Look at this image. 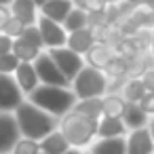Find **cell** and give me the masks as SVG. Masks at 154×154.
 <instances>
[{
  "label": "cell",
  "instance_id": "cell-20",
  "mask_svg": "<svg viewBox=\"0 0 154 154\" xmlns=\"http://www.w3.org/2000/svg\"><path fill=\"white\" fill-rule=\"evenodd\" d=\"M72 146L68 143V139L61 135V131H53L51 135H47L42 141H40V152L42 154H66Z\"/></svg>",
  "mask_w": 154,
  "mask_h": 154
},
{
  "label": "cell",
  "instance_id": "cell-26",
  "mask_svg": "<svg viewBox=\"0 0 154 154\" xmlns=\"http://www.w3.org/2000/svg\"><path fill=\"white\" fill-rule=\"evenodd\" d=\"M13 154H42L40 152V141H34V139H28V137H21L13 150Z\"/></svg>",
  "mask_w": 154,
  "mask_h": 154
},
{
  "label": "cell",
  "instance_id": "cell-36",
  "mask_svg": "<svg viewBox=\"0 0 154 154\" xmlns=\"http://www.w3.org/2000/svg\"><path fill=\"white\" fill-rule=\"evenodd\" d=\"M148 129H150V133H152V139H154V116L150 118V122H148Z\"/></svg>",
  "mask_w": 154,
  "mask_h": 154
},
{
  "label": "cell",
  "instance_id": "cell-37",
  "mask_svg": "<svg viewBox=\"0 0 154 154\" xmlns=\"http://www.w3.org/2000/svg\"><path fill=\"white\" fill-rule=\"evenodd\" d=\"M150 55H152V59H154V34H152V40H150Z\"/></svg>",
  "mask_w": 154,
  "mask_h": 154
},
{
  "label": "cell",
  "instance_id": "cell-27",
  "mask_svg": "<svg viewBox=\"0 0 154 154\" xmlns=\"http://www.w3.org/2000/svg\"><path fill=\"white\" fill-rule=\"evenodd\" d=\"M19 59H17V55L15 53H9V55H0V74H9V76H13L15 74V70L19 68Z\"/></svg>",
  "mask_w": 154,
  "mask_h": 154
},
{
  "label": "cell",
  "instance_id": "cell-34",
  "mask_svg": "<svg viewBox=\"0 0 154 154\" xmlns=\"http://www.w3.org/2000/svg\"><path fill=\"white\" fill-rule=\"evenodd\" d=\"M122 2H125V0H106V5H108L110 9H112V7H120Z\"/></svg>",
  "mask_w": 154,
  "mask_h": 154
},
{
  "label": "cell",
  "instance_id": "cell-18",
  "mask_svg": "<svg viewBox=\"0 0 154 154\" xmlns=\"http://www.w3.org/2000/svg\"><path fill=\"white\" fill-rule=\"evenodd\" d=\"M101 106H103V116L110 118H122L127 112V99L120 93H108L101 97Z\"/></svg>",
  "mask_w": 154,
  "mask_h": 154
},
{
  "label": "cell",
  "instance_id": "cell-9",
  "mask_svg": "<svg viewBox=\"0 0 154 154\" xmlns=\"http://www.w3.org/2000/svg\"><path fill=\"white\" fill-rule=\"evenodd\" d=\"M38 30H40V36H42V42H45V49L49 51V49H57V47H66V42H68V32H66V28L61 26V23H57V21H51V19H47V17H42L40 15V19H38Z\"/></svg>",
  "mask_w": 154,
  "mask_h": 154
},
{
  "label": "cell",
  "instance_id": "cell-31",
  "mask_svg": "<svg viewBox=\"0 0 154 154\" xmlns=\"http://www.w3.org/2000/svg\"><path fill=\"white\" fill-rule=\"evenodd\" d=\"M13 38L7 36V34H0V55H9L13 53Z\"/></svg>",
  "mask_w": 154,
  "mask_h": 154
},
{
  "label": "cell",
  "instance_id": "cell-4",
  "mask_svg": "<svg viewBox=\"0 0 154 154\" xmlns=\"http://www.w3.org/2000/svg\"><path fill=\"white\" fill-rule=\"evenodd\" d=\"M74 95L78 101H85V99H97V97H103L108 95L110 91V78L106 76V72L101 70H95L91 66H85L78 76L70 82Z\"/></svg>",
  "mask_w": 154,
  "mask_h": 154
},
{
  "label": "cell",
  "instance_id": "cell-33",
  "mask_svg": "<svg viewBox=\"0 0 154 154\" xmlns=\"http://www.w3.org/2000/svg\"><path fill=\"white\" fill-rule=\"evenodd\" d=\"M127 7H154V0H125Z\"/></svg>",
  "mask_w": 154,
  "mask_h": 154
},
{
  "label": "cell",
  "instance_id": "cell-7",
  "mask_svg": "<svg viewBox=\"0 0 154 154\" xmlns=\"http://www.w3.org/2000/svg\"><path fill=\"white\" fill-rule=\"evenodd\" d=\"M26 101V95L21 93L19 85L15 82V76L0 74V112H15Z\"/></svg>",
  "mask_w": 154,
  "mask_h": 154
},
{
  "label": "cell",
  "instance_id": "cell-1",
  "mask_svg": "<svg viewBox=\"0 0 154 154\" xmlns=\"http://www.w3.org/2000/svg\"><path fill=\"white\" fill-rule=\"evenodd\" d=\"M21 131V137L34 139V141H42L47 135H51L53 131L59 129V118L51 116L49 112L40 110L38 106L30 103L28 99L13 112Z\"/></svg>",
  "mask_w": 154,
  "mask_h": 154
},
{
  "label": "cell",
  "instance_id": "cell-29",
  "mask_svg": "<svg viewBox=\"0 0 154 154\" xmlns=\"http://www.w3.org/2000/svg\"><path fill=\"white\" fill-rule=\"evenodd\" d=\"M141 82H143L146 91L154 95V66H150V68H148V70L141 74Z\"/></svg>",
  "mask_w": 154,
  "mask_h": 154
},
{
  "label": "cell",
  "instance_id": "cell-6",
  "mask_svg": "<svg viewBox=\"0 0 154 154\" xmlns=\"http://www.w3.org/2000/svg\"><path fill=\"white\" fill-rule=\"evenodd\" d=\"M34 68H36L40 85H47V87H70V80L61 74V70L57 68V63L51 59V55L47 51L40 53V57L34 61Z\"/></svg>",
  "mask_w": 154,
  "mask_h": 154
},
{
  "label": "cell",
  "instance_id": "cell-13",
  "mask_svg": "<svg viewBox=\"0 0 154 154\" xmlns=\"http://www.w3.org/2000/svg\"><path fill=\"white\" fill-rule=\"evenodd\" d=\"M13 76H15V82L19 85V89H21V93H23L26 97H30V95L40 87V80H38V74H36L34 63H23V61H21Z\"/></svg>",
  "mask_w": 154,
  "mask_h": 154
},
{
  "label": "cell",
  "instance_id": "cell-3",
  "mask_svg": "<svg viewBox=\"0 0 154 154\" xmlns=\"http://www.w3.org/2000/svg\"><path fill=\"white\" fill-rule=\"evenodd\" d=\"M97 122L99 120H93V118L72 110L70 114L59 118V131L72 148L89 150L91 143L97 139Z\"/></svg>",
  "mask_w": 154,
  "mask_h": 154
},
{
  "label": "cell",
  "instance_id": "cell-5",
  "mask_svg": "<svg viewBox=\"0 0 154 154\" xmlns=\"http://www.w3.org/2000/svg\"><path fill=\"white\" fill-rule=\"evenodd\" d=\"M49 55H51V59L57 63V68L61 70V74L72 82L76 76H78V72L87 66L85 63V57L82 55H78V53H74L72 49H68V47H57V49H49L47 51Z\"/></svg>",
  "mask_w": 154,
  "mask_h": 154
},
{
  "label": "cell",
  "instance_id": "cell-10",
  "mask_svg": "<svg viewBox=\"0 0 154 154\" xmlns=\"http://www.w3.org/2000/svg\"><path fill=\"white\" fill-rule=\"evenodd\" d=\"M116 57H118V49H114L110 42H101V40H99V42L85 55V63L91 66V68H95V70L106 72L108 66H110Z\"/></svg>",
  "mask_w": 154,
  "mask_h": 154
},
{
  "label": "cell",
  "instance_id": "cell-22",
  "mask_svg": "<svg viewBox=\"0 0 154 154\" xmlns=\"http://www.w3.org/2000/svg\"><path fill=\"white\" fill-rule=\"evenodd\" d=\"M91 21H93V17H91L89 13H85V11H80V9L74 7V11H72V13L68 15V19H66L63 28H66L68 34H72V32H76V30H85V28H89Z\"/></svg>",
  "mask_w": 154,
  "mask_h": 154
},
{
  "label": "cell",
  "instance_id": "cell-25",
  "mask_svg": "<svg viewBox=\"0 0 154 154\" xmlns=\"http://www.w3.org/2000/svg\"><path fill=\"white\" fill-rule=\"evenodd\" d=\"M21 40H26L28 45H32V47H34V49H38V51H47V49H45V42H42V36H40L38 26H30V28H26V32L21 34Z\"/></svg>",
  "mask_w": 154,
  "mask_h": 154
},
{
  "label": "cell",
  "instance_id": "cell-30",
  "mask_svg": "<svg viewBox=\"0 0 154 154\" xmlns=\"http://www.w3.org/2000/svg\"><path fill=\"white\" fill-rule=\"evenodd\" d=\"M139 108H141V110L152 118V116H154V95H152V93H148V95L139 101Z\"/></svg>",
  "mask_w": 154,
  "mask_h": 154
},
{
  "label": "cell",
  "instance_id": "cell-12",
  "mask_svg": "<svg viewBox=\"0 0 154 154\" xmlns=\"http://www.w3.org/2000/svg\"><path fill=\"white\" fill-rule=\"evenodd\" d=\"M127 154H154V139L150 129L129 131L127 135Z\"/></svg>",
  "mask_w": 154,
  "mask_h": 154
},
{
  "label": "cell",
  "instance_id": "cell-16",
  "mask_svg": "<svg viewBox=\"0 0 154 154\" xmlns=\"http://www.w3.org/2000/svg\"><path fill=\"white\" fill-rule=\"evenodd\" d=\"M129 129L125 127L122 118H110L101 116L97 122V139H110V137H127Z\"/></svg>",
  "mask_w": 154,
  "mask_h": 154
},
{
  "label": "cell",
  "instance_id": "cell-24",
  "mask_svg": "<svg viewBox=\"0 0 154 154\" xmlns=\"http://www.w3.org/2000/svg\"><path fill=\"white\" fill-rule=\"evenodd\" d=\"M74 7L89 13L91 17H103L108 13V5H106V0H72Z\"/></svg>",
  "mask_w": 154,
  "mask_h": 154
},
{
  "label": "cell",
  "instance_id": "cell-23",
  "mask_svg": "<svg viewBox=\"0 0 154 154\" xmlns=\"http://www.w3.org/2000/svg\"><path fill=\"white\" fill-rule=\"evenodd\" d=\"M74 112L85 114V116H89V118H93V120H99V118L103 116L101 97H97V99H85V101H78V103L74 106Z\"/></svg>",
  "mask_w": 154,
  "mask_h": 154
},
{
  "label": "cell",
  "instance_id": "cell-39",
  "mask_svg": "<svg viewBox=\"0 0 154 154\" xmlns=\"http://www.w3.org/2000/svg\"><path fill=\"white\" fill-rule=\"evenodd\" d=\"M34 2H36V7H38V9H40V7H45V5H47V2H49V0H34Z\"/></svg>",
  "mask_w": 154,
  "mask_h": 154
},
{
  "label": "cell",
  "instance_id": "cell-11",
  "mask_svg": "<svg viewBox=\"0 0 154 154\" xmlns=\"http://www.w3.org/2000/svg\"><path fill=\"white\" fill-rule=\"evenodd\" d=\"M99 42V38H97V32H95V28H85V30H76V32H72V34H68V42H66V47L68 49H72L74 53H78V55H87L95 45Z\"/></svg>",
  "mask_w": 154,
  "mask_h": 154
},
{
  "label": "cell",
  "instance_id": "cell-32",
  "mask_svg": "<svg viewBox=\"0 0 154 154\" xmlns=\"http://www.w3.org/2000/svg\"><path fill=\"white\" fill-rule=\"evenodd\" d=\"M11 9L9 7H0V34L5 32V28H7V23L11 21Z\"/></svg>",
  "mask_w": 154,
  "mask_h": 154
},
{
  "label": "cell",
  "instance_id": "cell-40",
  "mask_svg": "<svg viewBox=\"0 0 154 154\" xmlns=\"http://www.w3.org/2000/svg\"><path fill=\"white\" fill-rule=\"evenodd\" d=\"M85 154H91V152H87V150H85Z\"/></svg>",
  "mask_w": 154,
  "mask_h": 154
},
{
  "label": "cell",
  "instance_id": "cell-28",
  "mask_svg": "<svg viewBox=\"0 0 154 154\" xmlns=\"http://www.w3.org/2000/svg\"><path fill=\"white\" fill-rule=\"evenodd\" d=\"M26 23L23 21H19V19H15V17H11V21L7 23V28H5V32L2 34H7V36H11L13 40H17V38H21V34L26 32Z\"/></svg>",
  "mask_w": 154,
  "mask_h": 154
},
{
  "label": "cell",
  "instance_id": "cell-17",
  "mask_svg": "<svg viewBox=\"0 0 154 154\" xmlns=\"http://www.w3.org/2000/svg\"><path fill=\"white\" fill-rule=\"evenodd\" d=\"M87 152H91V154H127V137L95 139Z\"/></svg>",
  "mask_w": 154,
  "mask_h": 154
},
{
  "label": "cell",
  "instance_id": "cell-35",
  "mask_svg": "<svg viewBox=\"0 0 154 154\" xmlns=\"http://www.w3.org/2000/svg\"><path fill=\"white\" fill-rule=\"evenodd\" d=\"M66 154H85V150H78V148H70Z\"/></svg>",
  "mask_w": 154,
  "mask_h": 154
},
{
  "label": "cell",
  "instance_id": "cell-8",
  "mask_svg": "<svg viewBox=\"0 0 154 154\" xmlns=\"http://www.w3.org/2000/svg\"><path fill=\"white\" fill-rule=\"evenodd\" d=\"M19 139H21V131L15 114L0 112V154H13Z\"/></svg>",
  "mask_w": 154,
  "mask_h": 154
},
{
  "label": "cell",
  "instance_id": "cell-2",
  "mask_svg": "<svg viewBox=\"0 0 154 154\" xmlns=\"http://www.w3.org/2000/svg\"><path fill=\"white\" fill-rule=\"evenodd\" d=\"M30 103L38 106L40 110L49 112L55 118H63L66 114H70L74 110V106L78 103L72 87H47L40 85L30 97H26Z\"/></svg>",
  "mask_w": 154,
  "mask_h": 154
},
{
  "label": "cell",
  "instance_id": "cell-38",
  "mask_svg": "<svg viewBox=\"0 0 154 154\" xmlns=\"http://www.w3.org/2000/svg\"><path fill=\"white\" fill-rule=\"evenodd\" d=\"M13 0H0V7H11Z\"/></svg>",
  "mask_w": 154,
  "mask_h": 154
},
{
  "label": "cell",
  "instance_id": "cell-19",
  "mask_svg": "<svg viewBox=\"0 0 154 154\" xmlns=\"http://www.w3.org/2000/svg\"><path fill=\"white\" fill-rule=\"evenodd\" d=\"M122 122L129 131H137V129H146L148 122H150V116L139 108V103H129L127 106V112L122 116Z\"/></svg>",
  "mask_w": 154,
  "mask_h": 154
},
{
  "label": "cell",
  "instance_id": "cell-14",
  "mask_svg": "<svg viewBox=\"0 0 154 154\" xmlns=\"http://www.w3.org/2000/svg\"><path fill=\"white\" fill-rule=\"evenodd\" d=\"M9 9H11V15L15 19L23 21L28 28L30 26H36L38 19H40V9L36 7L34 0H13V5Z\"/></svg>",
  "mask_w": 154,
  "mask_h": 154
},
{
  "label": "cell",
  "instance_id": "cell-15",
  "mask_svg": "<svg viewBox=\"0 0 154 154\" xmlns=\"http://www.w3.org/2000/svg\"><path fill=\"white\" fill-rule=\"evenodd\" d=\"M74 11V2L72 0H49L45 7H40V15L51 19V21H57V23H66L68 15Z\"/></svg>",
  "mask_w": 154,
  "mask_h": 154
},
{
  "label": "cell",
  "instance_id": "cell-21",
  "mask_svg": "<svg viewBox=\"0 0 154 154\" xmlns=\"http://www.w3.org/2000/svg\"><path fill=\"white\" fill-rule=\"evenodd\" d=\"M118 93L127 99V103H139V101L148 95V91H146L141 78H127V82L122 85V89H120Z\"/></svg>",
  "mask_w": 154,
  "mask_h": 154
}]
</instances>
